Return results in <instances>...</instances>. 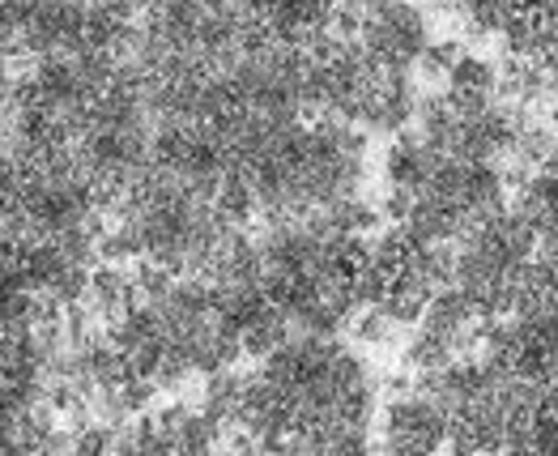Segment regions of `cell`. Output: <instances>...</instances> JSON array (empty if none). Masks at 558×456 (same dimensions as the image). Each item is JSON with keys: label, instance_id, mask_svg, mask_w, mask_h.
I'll list each match as a JSON object with an SVG mask.
<instances>
[{"label": "cell", "instance_id": "1", "mask_svg": "<svg viewBox=\"0 0 558 456\" xmlns=\"http://www.w3.org/2000/svg\"><path fill=\"white\" fill-rule=\"evenodd\" d=\"M430 9L422 0H363L359 47L379 69L414 73L422 47L430 44Z\"/></svg>", "mask_w": 558, "mask_h": 456}, {"label": "cell", "instance_id": "2", "mask_svg": "<svg viewBox=\"0 0 558 456\" xmlns=\"http://www.w3.org/2000/svg\"><path fill=\"white\" fill-rule=\"evenodd\" d=\"M375 444L392 456H426L448 448V413L418 388H397L379 406Z\"/></svg>", "mask_w": 558, "mask_h": 456}, {"label": "cell", "instance_id": "3", "mask_svg": "<svg viewBox=\"0 0 558 456\" xmlns=\"http://www.w3.org/2000/svg\"><path fill=\"white\" fill-rule=\"evenodd\" d=\"M439 163H444V154L435 145H426L414 129H405V133L388 137V149L379 158V180H384V188H397V192L418 196Z\"/></svg>", "mask_w": 558, "mask_h": 456}, {"label": "cell", "instance_id": "4", "mask_svg": "<svg viewBox=\"0 0 558 456\" xmlns=\"http://www.w3.org/2000/svg\"><path fill=\"white\" fill-rule=\"evenodd\" d=\"M137 281H133V269L120 265V261H98L90 265V281H86V312H90L102 328L116 324L133 303H137Z\"/></svg>", "mask_w": 558, "mask_h": 456}, {"label": "cell", "instance_id": "5", "mask_svg": "<svg viewBox=\"0 0 558 456\" xmlns=\"http://www.w3.org/2000/svg\"><path fill=\"white\" fill-rule=\"evenodd\" d=\"M290 320H286V312H281L274 299H265L252 316H243V324H239V355L243 359H252V363H260V359H269L278 346H286L290 341Z\"/></svg>", "mask_w": 558, "mask_h": 456}, {"label": "cell", "instance_id": "6", "mask_svg": "<svg viewBox=\"0 0 558 456\" xmlns=\"http://www.w3.org/2000/svg\"><path fill=\"white\" fill-rule=\"evenodd\" d=\"M512 13L515 0H457V22H465L469 39H495Z\"/></svg>", "mask_w": 558, "mask_h": 456}, {"label": "cell", "instance_id": "7", "mask_svg": "<svg viewBox=\"0 0 558 456\" xmlns=\"http://www.w3.org/2000/svg\"><path fill=\"white\" fill-rule=\"evenodd\" d=\"M461 51H465V44H461L457 35H444V39H435V35H430V44L422 47L414 73H418L422 82H444V77H448V69L461 60Z\"/></svg>", "mask_w": 558, "mask_h": 456}, {"label": "cell", "instance_id": "8", "mask_svg": "<svg viewBox=\"0 0 558 456\" xmlns=\"http://www.w3.org/2000/svg\"><path fill=\"white\" fill-rule=\"evenodd\" d=\"M533 256H537L542 265H550V269L558 274V227L537 230V239H533Z\"/></svg>", "mask_w": 558, "mask_h": 456}]
</instances>
